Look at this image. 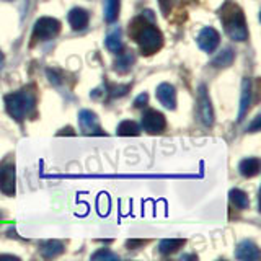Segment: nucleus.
<instances>
[{
    "label": "nucleus",
    "mask_w": 261,
    "mask_h": 261,
    "mask_svg": "<svg viewBox=\"0 0 261 261\" xmlns=\"http://www.w3.org/2000/svg\"><path fill=\"white\" fill-rule=\"evenodd\" d=\"M133 36L144 56L155 54L163 46V35L160 30L152 23H147L144 16L133 23Z\"/></svg>",
    "instance_id": "1"
},
{
    "label": "nucleus",
    "mask_w": 261,
    "mask_h": 261,
    "mask_svg": "<svg viewBox=\"0 0 261 261\" xmlns=\"http://www.w3.org/2000/svg\"><path fill=\"white\" fill-rule=\"evenodd\" d=\"M36 95L31 88H23L20 92H15L5 96V108L7 113L16 121H23L30 116L31 111L35 110Z\"/></svg>",
    "instance_id": "2"
},
{
    "label": "nucleus",
    "mask_w": 261,
    "mask_h": 261,
    "mask_svg": "<svg viewBox=\"0 0 261 261\" xmlns=\"http://www.w3.org/2000/svg\"><path fill=\"white\" fill-rule=\"evenodd\" d=\"M220 18L224 21L227 35L233 41H245L248 38V30L240 7H237L232 2H227L220 10Z\"/></svg>",
    "instance_id": "3"
},
{
    "label": "nucleus",
    "mask_w": 261,
    "mask_h": 261,
    "mask_svg": "<svg viewBox=\"0 0 261 261\" xmlns=\"http://www.w3.org/2000/svg\"><path fill=\"white\" fill-rule=\"evenodd\" d=\"M61 31V21L56 20V18H51V16H44V18H39L36 23H35V28H33V43H39V41H49L56 38L59 35Z\"/></svg>",
    "instance_id": "4"
},
{
    "label": "nucleus",
    "mask_w": 261,
    "mask_h": 261,
    "mask_svg": "<svg viewBox=\"0 0 261 261\" xmlns=\"http://www.w3.org/2000/svg\"><path fill=\"white\" fill-rule=\"evenodd\" d=\"M15 183H16L15 162L12 159H5L0 163V191L7 196H13Z\"/></svg>",
    "instance_id": "5"
},
{
    "label": "nucleus",
    "mask_w": 261,
    "mask_h": 261,
    "mask_svg": "<svg viewBox=\"0 0 261 261\" xmlns=\"http://www.w3.org/2000/svg\"><path fill=\"white\" fill-rule=\"evenodd\" d=\"M167 127V119L160 111L149 110L142 114V129L149 134H159Z\"/></svg>",
    "instance_id": "6"
},
{
    "label": "nucleus",
    "mask_w": 261,
    "mask_h": 261,
    "mask_svg": "<svg viewBox=\"0 0 261 261\" xmlns=\"http://www.w3.org/2000/svg\"><path fill=\"white\" fill-rule=\"evenodd\" d=\"M79 124L80 129L84 130V134H103L100 127V121H98L96 114L93 111L82 110L79 113Z\"/></svg>",
    "instance_id": "7"
},
{
    "label": "nucleus",
    "mask_w": 261,
    "mask_h": 261,
    "mask_svg": "<svg viewBox=\"0 0 261 261\" xmlns=\"http://www.w3.org/2000/svg\"><path fill=\"white\" fill-rule=\"evenodd\" d=\"M219 43H220V36L214 28L207 27V28L201 30L199 36H198V46L204 53H214Z\"/></svg>",
    "instance_id": "8"
},
{
    "label": "nucleus",
    "mask_w": 261,
    "mask_h": 261,
    "mask_svg": "<svg viewBox=\"0 0 261 261\" xmlns=\"http://www.w3.org/2000/svg\"><path fill=\"white\" fill-rule=\"evenodd\" d=\"M199 114L204 124L212 126V122H214V111H212V105H211V100L206 93V87L204 85H201L199 88Z\"/></svg>",
    "instance_id": "9"
},
{
    "label": "nucleus",
    "mask_w": 261,
    "mask_h": 261,
    "mask_svg": "<svg viewBox=\"0 0 261 261\" xmlns=\"http://www.w3.org/2000/svg\"><path fill=\"white\" fill-rule=\"evenodd\" d=\"M157 98L159 101L168 110H175L176 108V92L175 87L170 84H160L157 87Z\"/></svg>",
    "instance_id": "10"
},
{
    "label": "nucleus",
    "mask_w": 261,
    "mask_h": 261,
    "mask_svg": "<svg viewBox=\"0 0 261 261\" xmlns=\"http://www.w3.org/2000/svg\"><path fill=\"white\" fill-rule=\"evenodd\" d=\"M235 258L243 259V261H255V259H259V250L251 240H243L239 243V247H237Z\"/></svg>",
    "instance_id": "11"
},
{
    "label": "nucleus",
    "mask_w": 261,
    "mask_h": 261,
    "mask_svg": "<svg viewBox=\"0 0 261 261\" xmlns=\"http://www.w3.org/2000/svg\"><path fill=\"white\" fill-rule=\"evenodd\" d=\"M251 103V82L250 79H243L242 82V96H240V108H239V121L245 118V114L248 113Z\"/></svg>",
    "instance_id": "12"
},
{
    "label": "nucleus",
    "mask_w": 261,
    "mask_h": 261,
    "mask_svg": "<svg viewBox=\"0 0 261 261\" xmlns=\"http://www.w3.org/2000/svg\"><path fill=\"white\" fill-rule=\"evenodd\" d=\"M88 20H90V15L87 10H84V8H72L70 13H69V23L73 30L87 28Z\"/></svg>",
    "instance_id": "13"
},
{
    "label": "nucleus",
    "mask_w": 261,
    "mask_h": 261,
    "mask_svg": "<svg viewBox=\"0 0 261 261\" xmlns=\"http://www.w3.org/2000/svg\"><path fill=\"white\" fill-rule=\"evenodd\" d=\"M239 170L242 176L245 178H251V176H256L259 173V160L255 157H250V159H245L240 162Z\"/></svg>",
    "instance_id": "14"
},
{
    "label": "nucleus",
    "mask_w": 261,
    "mask_h": 261,
    "mask_svg": "<svg viewBox=\"0 0 261 261\" xmlns=\"http://www.w3.org/2000/svg\"><path fill=\"white\" fill-rule=\"evenodd\" d=\"M64 251V245L59 240H49L41 245V253L44 258H54Z\"/></svg>",
    "instance_id": "15"
},
{
    "label": "nucleus",
    "mask_w": 261,
    "mask_h": 261,
    "mask_svg": "<svg viewBox=\"0 0 261 261\" xmlns=\"http://www.w3.org/2000/svg\"><path fill=\"white\" fill-rule=\"evenodd\" d=\"M183 245H185L183 239H165L159 243V251L162 255H171V253H175L178 248H181Z\"/></svg>",
    "instance_id": "16"
},
{
    "label": "nucleus",
    "mask_w": 261,
    "mask_h": 261,
    "mask_svg": "<svg viewBox=\"0 0 261 261\" xmlns=\"http://www.w3.org/2000/svg\"><path fill=\"white\" fill-rule=\"evenodd\" d=\"M106 47H108L111 53H119L122 49V38H121L119 28H114L111 33H108V36H106Z\"/></svg>",
    "instance_id": "17"
},
{
    "label": "nucleus",
    "mask_w": 261,
    "mask_h": 261,
    "mask_svg": "<svg viewBox=\"0 0 261 261\" xmlns=\"http://www.w3.org/2000/svg\"><path fill=\"white\" fill-rule=\"evenodd\" d=\"M136 61V57L133 53H122L118 61H116V65H114V69H116L119 73H126L130 70V67H133V64Z\"/></svg>",
    "instance_id": "18"
},
{
    "label": "nucleus",
    "mask_w": 261,
    "mask_h": 261,
    "mask_svg": "<svg viewBox=\"0 0 261 261\" xmlns=\"http://www.w3.org/2000/svg\"><path fill=\"white\" fill-rule=\"evenodd\" d=\"M228 196H230V202L233 204L237 209L243 211V209H247L250 206L248 196H247V193H243L242 190H232Z\"/></svg>",
    "instance_id": "19"
},
{
    "label": "nucleus",
    "mask_w": 261,
    "mask_h": 261,
    "mask_svg": "<svg viewBox=\"0 0 261 261\" xmlns=\"http://www.w3.org/2000/svg\"><path fill=\"white\" fill-rule=\"evenodd\" d=\"M232 62H233V51L230 47L220 51L214 59H212V65H214V67H228Z\"/></svg>",
    "instance_id": "20"
},
{
    "label": "nucleus",
    "mask_w": 261,
    "mask_h": 261,
    "mask_svg": "<svg viewBox=\"0 0 261 261\" xmlns=\"http://www.w3.org/2000/svg\"><path fill=\"white\" fill-rule=\"evenodd\" d=\"M119 15V0H105V20L113 23Z\"/></svg>",
    "instance_id": "21"
},
{
    "label": "nucleus",
    "mask_w": 261,
    "mask_h": 261,
    "mask_svg": "<svg viewBox=\"0 0 261 261\" xmlns=\"http://www.w3.org/2000/svg\"><path fill=\"white\" fill-rule=\"evenodd\" d=\"M139 127L134 121H122L121 124L118 126V134L119 136H139Z\"/></svg>",
    "instance_id": "22"
},
{
    "label": "nucleus",
    "mask_w": 261,
    "mask_h": 261,
    "mask_svg": "<svg viewBox=\"0 0 261 261\" xmlns=\"http://www.w3.org/2000/svg\"><path fill=\"white\" fill-rule=\"evenodd\" d=\"M92 259L93 261H98V259H106V261H114V259H119V256L116 253L113 251H108V250H98L95 255H92Z\"/></svg>",
    "instance_id": "23"
},
{
    "label": "nucleus",
    "mask_w": 261,
    "mask_h": 261,
    "mask_svg": "<svg viewBox=\"0 0 261 261\" xmlns=\"http://www.w3.org/2000/svg\"><path fill=\"white\" fill-rule=\"evenodd\" d=\"M171 2H173V0H159V4H160V8H162L163 15H168L170 8H171Z\"/></svg>",
    "instance_id": "24"
},
{
    "label": "nucleus",
    "mask_w": 261,
    "mask_h": 261,
    "mask_svg": "<svg viewBox=\"0 0 261 261\" xmlns=\"http://www.w3.org/2000/svg\"><path fill=\"white\" fill-rule=\"evenodd\" d=\"M147 100H149V95H147V93H141V95L136 98L134 105L137 106V108H141V106H144L147 103Z\"/></svg>",
    "instance_id": "25"
},
{
    "label": "nucleus",
    "mask_w": 261,
    "mask_h": 261,
    "mask_svg": "<svg viewBox=\"0 0 261 261\" xmlns=\"http://www.w3.org/2000/svg\"><path fill=\"white\" fill-rule=\"evenodd\" d=\"M259 121H261V118H259V116H256V118H255V121H253V124L248 127L250 133H256V130H259Z\"/></svg>",
    "instance_id": "26"
},
{
    "label": "nucleus",
    "mask_w": 261,
    "mask_h": 261,
    "mask_svg": "<svg viewBox=\"0 0 261 261\" xmlns=\"http://www.w3.org/2000/svg\"><path fill=\"white\" fill-rule=\"evenodd\" d=\"M2 65H4V54L0 51V69H2Z\"/></svg>",
    "instance_id": "27"
}]
</instances>
